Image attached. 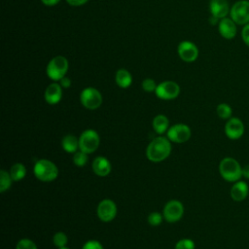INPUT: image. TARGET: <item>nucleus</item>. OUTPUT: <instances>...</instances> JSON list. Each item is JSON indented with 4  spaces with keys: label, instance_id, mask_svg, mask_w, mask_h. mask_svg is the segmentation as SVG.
I'll return each instance as SVG.
<instances>
[{
    "label": "nucleus",
    "instance_id": "24",
    "mask_svg": "<svg viewBox=\"0 0 249 249\" xmlns=\"http://www.w3.org/2000/svg\"><path fill=\"white\" fill-rule=\"evenodd\" d=\"M216 112H217V115L221 118V119H224V120H227V119H230V117L231 116V113H232V110L231 108V106L227 103H221L217 106V109H216Z\"/></svg>",
    "mask_w": 249,
    "mask_h": 249
},
{
    "label": "nucleus",
    "instance_id": "37",
    "mask_svg": "<svg viewBox=\"0 0 249 249\" xmlns=\"http://www.w3.org/2000/svg\"><path fill=\"white\" fill-rule=\"evenodd\" d=\"M58 249H69V248H67V247L65 246V247H61V248H58Z\"/></svg>",
    "mask_w": 249,
    "mask_h": 249
},
{
    "label": "nucleus",
    "instance_id": "2",
    "mask_svg": "<svg viewBox=\"0 0 249 249\" xmlns=\"http://www.w3.org/2000/svg\"><path fill=\"white\" fill-rule=\"evenodd\" d=\"M219 171L221 176L228 182H236L242 176V167L233 158H225L220 161Z\"/></svg>",
    "mask_w": 249,
    "mask_h": 249
},
{
    "label": "nucleus",
    "instance_id": "16",
    "mask_svg": "<svg viewBox=\"0 0 249 249\" xmlns=\"http://www.w3.org/2000/svg\"><path fill=\"white\" fill-rule=\"evenodd\" d=\"M62 97V87L57 83L50 84L45 89L44 98L51 105L57 104Z\"/></svg>",
    "mask_w": 249,
    "mask_h": 249
},
{
    "label": "nucleus",
    "instance_id": "14",
    "mask_svg": "<svg viewBox=\"0 0 249 249\" xmlns=\"http://www.w3.org/2000/svg\"><path fill=\"white\" fill-rule=\"evenodd\" d=\"M209 10L211 16L218 19L227 18L228 14L231 11L227 0H210Z\"/></svg>",
    "mask_w": 249,
    "mask_h": 249
},
{
    "label": "nucleus",
    "instance_id": "10",
    "mask_svg": "<svg viewBox=\"0 0 249 249\" xmlns=\"http://www.w3.org/2000/svg\"><path fill=\"white\" fill-rule=\"evenodd\" d=\"M191 137V129L187 124H177L172 125L167 130V138L171 142L184 143Z\"/></svg>",
    "mask_w": 249,
    "mask_h": 249
},
{
    "label": "nucleus",
    "instance_id": "11",
    "mask_svg": "<svg viewBox=\"0 0 249 249\" xmlns=\"http://www.w3.org/2000/svg\"><path fill=\"white\" fill-rule=\"evenodd\" d=\"M116 215L117 205L113 200L106 198L99 202L97 206V216L102 222H111L115 219Z\"/></svg>",
    "mask_w": 249,
    "mask_h": 249
},
{
    "label": "nucleus",
    "instance_id": "6",
    "mask_svg": "<svg viewBox=\"0 0 249 249\" xmlns=\"http://www.w3.org/2000/svg\"><path fill=\"white\" fill-rule=\"evenodd\" d=\"M80 100L85 108L94 110L102 104V95L98 89L89 87L81 91Z\"/></svg>",
    "mask_w": 249,
    "mask_h": 249
},
{
    "label": "nucleus",
    "instance_id": "20",
    "mask_svg": "<svg viewBox=\"0 0 249 249\" xmlns=\"http://www.w3.org/2000/svg\"><path fill=\"white\" fill-rule=\"evenodd\" d=\"M61 146L67 153H75L79 148V139L73 134H67L62 138Z\"/></svg>",
    "mask_w": 249,
    "mask_h": 249
},
{
    "label": "nucleus",
    "instance_id": "15",
    "mask_svg": "<svg viewBox=\"0 0 249 249\" xmlns=\"http://www.w3.org/2000/svg\"><path fill=\"white\" fill-rule=\"evenodd\" d=\"M218 30L222 37L231 40L236 35V23L229 18H224L219 21Z\"/></svg>",
    "mask_w": 249,
    "mask_h": 249
},
{
    "label": "nucleus",
    "instance_id": "19",
    "mask_svg": "<svg viewBox=\"0 0 249 249\" xmlns=\"http://www.w3.org/2000/svg\"><path fill=\"white\" fill-rule=\"evenodd\" d=\"M116 84L122 89H127L132 83V76L128 70L121 68L116 72L115 76Z\"/></svg>",
    "mask_w": 249,
    "mask_h": 249
},
{
    "label": "nucleus",
    "instance_id": "36",
    "mask_svg": "<svg viewBox=\"0 0 249 249\" xmlns=\"http://www.w3.org/2000/svg\"><path fill=\"white\" fill-rule=\"evenodd\" d=\"M242 176L246 179H249V164L242 167Z\"/></svg>",
    "mask_w": 249,
    "mask_h": 249
},
{
    "label": "nucleus",
    "instance_id": "27",
    "mask_svg": "<svg viewBox=\"0 0 249 249\" xmlns=\"http://www.w3.org/2000/svg\"><path fill=\"white\" fill-rule=\"evenodd\" d=\"M16 249H38V248L31 239L22 238L18 242Z\"/></svg>",
    "mask_w": 249,
    "mask_h": 249
},
{
    "label": "nucleus",
    "instance_id": "1",
    "mask_svg": "<svg viewBox=\"0 0 249 249\" xmlns=\"http://www.w3.org/2000/svg\"><path fill=\"white\" fill-rule=\"evenodd\" d=\"M171 153L170 140L167 137L159 136L154 138L146 149V156L153 162H160L167 159Z\"/></svg>",
    "mask_w": 249,
    "mask_h": 249
},
{
    "label": "nucleus",
    "instance_id": "30",
    "mask_svg": "<svg viewBox=\"0 0 249 249\" xmlns=\"http://www.w3.org/2000/svg\"><path fill=\"white\" fill-rule=\"evenodd\" d=\"M162 217L163 216L159 212H152L148 216V223L151 226H159L162 221Z\"/></svg>",
    "mask_w": 249,
    "mask_h": 249
},
{
    "label": "nucleus",
    "instance_id": "34",
    "mask_svg": "<svg viewBox=\"0 0 249 249\" xmlns=\"http://www.w3.org/2000/svg\"><path fill=\"white\" fill-rule=\"evenodd\" d=\"M89 0H66V2L71 6H82L86 4Z\"/></svg>",
    "mask_w": 249,
    "mask_h": 249
},
{
    "label": "nucleus",
    "instance_id": "9",
    "mask_svg": "<svg viewBox=\"0 0 249 249\" xmlns=\"http://www.w3.org/2000/svg\"><path fill=\"white\" fill-rule=\"evenodd\" d=\"M184 213L183 204L176 199L169 200L163 207V218L168 223H175L179 221Z\"/></svg>",
    "mask_w": 249,
    "mask_h": 249
},
{
    "label": "nucleus",
    "instance_id": "31",
    "mask_svg": "<svg viewBox=\"0 0 249 249\" xmlns=\"http://www.w3.org/2000/svg\"><path fill=\"white\" fill-rule=\"evenodd\" d=\"M82 249H103V246L97 240H89L83 245Z\"/></svg>",
    "mask_w": 249,
    "mask_h": 249
},
{
    "label": "nucleus",
    "instance_id": "29",
    "mask_svg": "<svg viewBox=\"0 0 249 249\" xmlns=\"http://www.w3.org/2000/svg\"><path fill=\"white\" fill-rule=\"evenodd\" d=\"M157 84H156V82L153 80V79H151V78H146L145 80H143V82H142V89L145 90V91H147V92H153V91H155L156 90V89H157Z\"/></svg>",
    "mask_w": 249,
    "mask_h": 249
},
{
    "label": "nucleus",
    "instance_id": "23",
    "mask_svg": "<svg viewBox=\"0 0 249 249\" xmlns=\"http://www.w3.org/2000/svg\"><path fill=\"white\" fill-rule=\"evenodd\" d=\"M12 182H13V179L10 175V172L4 169H1L0 170V192L4 193L7 190H9L12 185Z\"/></svg>",
    "mask_w": 249,
    "mask_h": 249
},
{
    "label": "nucleus",
    "instance_id": "7",
    "mask_svg": "<svg viewBox=\"0 0 249 249\" xmlns=\"http://www.w3.org/2000/svg\"><path fill=\"white\" fill-rule=\"evenodd\" d=\"M231 18L239 25L249 23V1L239 0L235 2L230 11Z\"/></svg>",
    "mask_w": 249,
    "mask_h": 249
},
{
    "label": "nucleus",
    "instance_id": "8",
    "mask_svg": "<svg viewBox=\"0 0 249 249\" xmlns=\"http://www.w3.org/2000/svg\"><path fill=\"white\" fill-rule=\"evenodd\" d=\"M155 93L160 99H163V100L174 99L180 93V87L176 82L164 81L160 83L157 86Z\"/></svg>",
    "mask_w": 249,
    "mask_h": 249
},
{
    "label": "nucleus",
    "instance_id": "18",
    "mask_svg": "<svg viewBox=\"0 0 249 249\" xmlns=\"http://www.w3.org/2000/svg\"><path fill=\"white\" fill-rule=\"evenodd\" d=\"M248 185L243 181H236L231 189V196L234 201H242L248 196Z\"/></svg>",
    "mask_w": 249,
    "mask_h": 249
},
{
    "label": "nucleus",
    "instance_id": "5",
    "mask_svg": "<svg viewBox=\"0 0 249 249\" xmlns=\"http://www.w3.org/2000/svg\"><path fill=\"white\" fill-rule=\"evenodd\" d=\"M99 143V135L93 129H87L83 131L79 137V149L88 155L96 151Z\"/></svg>",
    "mask_w": 249,
    "mask_h": 249
},
{
    "label": "nucleus",
    "instance_id": "25",
    "mask_svg": "<svg viewBox=\"0 0 249 249\" xmlns=\"http://www.w3.org/2000/svg\"><path fill=\"white\" fill-rule=\"evenodd\" d=\"M88 161V154L83 151H77L73 155V162L75 165L82 167L84 166Z\"/></svg>",
    "mask_w": 249,
    "mask_h": 249
},
{
    "label": "nucleus",
    "instance_id": "17",
    "mask_svg": "<svg viewBox=\"0 0 249 249\" xmlns=\"http://www.w3.org/2000/svg\"><path fill=\"white\" fill-rule=\"evenodd\" d=\"M93 172L100 177H105L111 172V162L105 157H96L92 161Z\"/></svg>",
    "mask_w": 249,
    "mask_h": 249
},
{
    "label": "nucleus",
    "instance_id": "32",
    "mask_svg": "<svg viewBox=\"0 0 249 249\" xmlns=\"http://www.w3.org/2000/svg\"><path fill=\"white\" fill-rule=\"evenodd\" d=\"M241 37L243 42L249 47V23L245 24L241 31Z\"/></svg>",
    "mask_w": 249,
    "mask_h": 249
},
{
    "label": "nucleus",
    "instance_id": "33",
    "mask_svg": "<svg viewBox=\"0 0 249 249\" xmlns=\"http://www.w3.org/2000/svg\"><path fill=\"white\" fill-rule=\"evenodd\" d=\"M59 85L63 88V89H68L71 86V80L68 77H63L60 81H59Z\"/></svg>",
    "mask_w": 249,
    "mask_h": 249
},
{
    "label": "nucleus",
    "instance_id": "3",
    "mask_svg": "<svg viewBox=\"0 0 249 249\" xmlns=\"http://www.w3.org/2000/svg\"><path fill=\"white\" fill-rule=\"evenodd\" d=\"M68 67L69 63L67 58L62 55H56L49 61L46 68V73L51 80L59 82L63 77H65Z\"/></svg>",
    "mask_w": 249,
    "mask_h": 249
},
{
    "label": "nucleus",
    "instance_id": "12",
    "mask_svg": "<svg viewBox=\"0 0 249 249\" xmlns=\"http://www.w3.org/2000/svg\"><path fill=\"white\" fill-rule=\"evenodd\" d=\"M177 53L185 62H194L198 56V49L191 41H182L177 47Z\"/></svg>",
    "mask_w": 249,
    "mask_h": 249
},
{
    "label": "nucleus",
    "instance_id": "4",
    "mask_svg": "<svg viewBox=\"0 0 249 249\" xmlns=\"http://www.w3.org/2000/svg\"><path fill=\"white\" fill-rule=\"evenodd\" d=\"M33 171L35 177L43 182H51L58 175L57 166L53 161L46 159L37 160Z\"/></svg>",
    "mask_w": 249,
    "mask_h": 249
},
{
    "label": "nucleus",
    "instance_id": "21",
    "mask_svg": "<svg viewBox=\"0 0 249 249\" xmlns=\"http://www.w3.org/2000/svg\"><path fill=\"white\" fill-rule=\"evenodd\" d=\"M169 121L164 115H158L153 120V128L158 134H162L168 130Z\"/></svg>",
    "mask_w": 249,
    "mask_h": 249
},
{
    "label": "nucleus",
    "instance_id": "13",
    "mask_svg": "<svg viewBox=\"0 0 249 249\" xmlns=\"http://www.w3.org/2000/svg\"><path fill=\"white\" fill-rule=\"evenodd\" d=\"M226 135L232 140L239 139L244 133V124L238 118H231L225 125Z\"/></svg>",
    "mask_w": 249,
    "mask_h": 249
},
{
    "label": "nucleus",
    "instance_id": "28",
    "mask_svg": "<svg viewBox=\"0 0 249 249\" xmlns=\"http://www.w3.org/2000/svg\"><path fill=\"white\" fill-rule=\"evenodd\" d=\"M175 249H195V242L192 239L183 238L176 243Z\"/></svg>",
    "mask_w": 249,
    "mask_h": 249
},
{
    "label": "nucleus",
    "instance_id": "26",
    "mask_svg": "<svg viewBox=\"0 0 249 249\" xmlns=\"http://www.w3.org/2000/svg\"><path fill=\"white\" fill-rule=\"evenodd\" d=\"M53 244L58 247V248H61V247H65L67 242H68V238H67V235L62 232V231H58L56 232L53 237Z\"/></svg>",
    "mask_w": 249,
    "mask_h": 249
},
{
    "label": "nucleus",
    "instance_id": "35",
    "mask_svg": "<svg viewBox=\"0 0 249 249\" xmlns=\"http://www.w3.org/2000/svg\"><path fill=\"white\" fill-rule=\"evenodd\" d=\"M41 1L46 6H54L60 2V0H41Z\"/></svg>",
    "mask_w": 249,
    "mask_h": 249
},
{
    "label": "nucleus",
    "instance_id": "22",
    "mask_svg": "<svg viewBox=\"0 0 249 249\" xmlns=\"http://www.w3.org/2000/svg\"><path fill=\"white\" fill-rule=\"evenodd\" d=\"M10 175L13 181H19L23 179L26 175V168L22 163L17 162L12 165L10 169Z\"/></svg>",
    "mask_w": 249,
    "mask_h": 249
}]
</instances>
